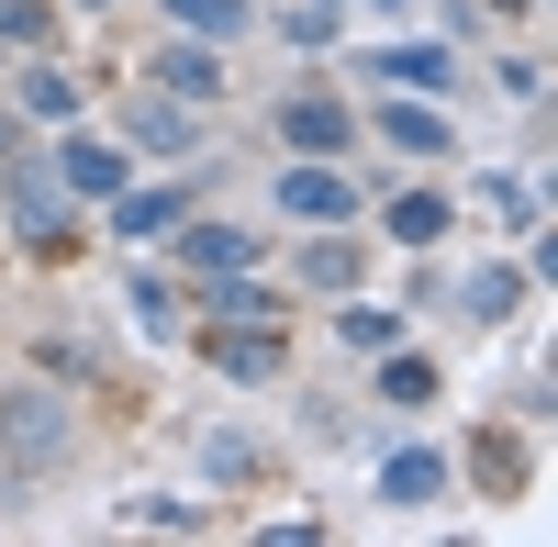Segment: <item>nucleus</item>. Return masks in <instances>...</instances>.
Listing matches in <instances>:
<instances>
[{"instance_id":"1","label":"nucleus","mask_w":558,"mask_h":547,"mask_svg":"<svg viewBox=\"0 0 558 547\" xmlns=\"http://www.w3.org/2000/svg\"><path fill=\"white\" fill-rule=\"evenodd\" d=\"M0 447H12V459H23V470H57V459H68V402L23 380L12 402H0Z\"/></svg>"},{"instance_id":"2","label":"nucleus","mask_w":558,"mask_h":547,"mask_svg":"<svg viewBox=\"0 0 558 547\" xmlns=\"http://www.w3.org/2000/svg\"><path fill=\"white\" fill-rule=\"evenodd\" d=\"M279 212H291V223H347V212H357V191H347V168L291 157V168H279Z\"/></svg>"},{"instance_id":"3","label":"nucleus","mask_w":558,"mask_h":547,"mask_svg":"<svg viewBox=\"0 0 558 547\" xmlns=\"http://www.w3.org/2000/svg\"><path fill=\"white\" fill-rule=\"evenodd\" d=\"M57 223H68V179L34 168V157H12V235L23 246H57Z\"/></svg>"},{"instance_id":"4","label":"nucleus","mask_w":558,"mask_h":547,"mask_svg":"<svg viewBox=\"0 0 558 547\" xmlns=\"http://www.w3.org/2000/svg\"><path fill=\"white\" fill-rule=\"evenodd\" d=\"M436 491H447V459H436V447H391V459H380V503H391V514H425Z\"/></svg>"},{"instance_id":"5","label":"nucleus","mask_w":558,"mask_h":547,"mask_svg":"<svg viewBox=\"0 0 558 547\" xmlns=\"http://www.w3.org/2000/svg\"><path fill=\"white\" fill-rule=\"evenodd\" d=\"M191 212V179H157V191H112V235H168Z\"/></svg>"},{"instance_id":"6","label":"nucleus","mask_w":558,"mask_h":547,"mask_svg":"<svg viewBox=\"0 0 558 547\" xmlns=\"http://www.w3.org/2000/svg\"><path fill=\"white\" fill-rule=\"evenodd\" d=\"M57 179H68V191H89V202H112V191H123V146L68 134V146H57Z\"/></svg>"},{"instance_id":"7","label":"nucleus","mask_w":558,"mask_h":547,"mask_svg":"<svg viewBox=\"0 0 558 547\" xmlns=\"http://www.w3.org/2000/svg\"><path fill=\"white\" fill-rule=\"evenodd\" d=\"M179 223H191V212H179ZM179 257H191L202 280H235V268L257 257V235H235V223H191V235H179Z\"/></svg>"},{"instance_id":"8","label":"nucleus","mask_w":558,"mask_h":547,"mask_svg":"<svg viewBox=\"0 0 558 547\" xmlns=\"http://www.w3.org/2000/svg\"><path fill=\"white\" fill-rule=\"evenodd\" d=\"M279 134H291L302 157H336V146H347V112L324 101V89H291V112H279Z\"/></svg>"},{"instance_id":"9","label":"nucleus","mask_w":558,"mask_h":547,"mask_svg":"<svg viewBox=\"0 0 558 547\" xmlns=\"http://www.w3.org/2000/svg\"><path fill=\"white\" fill-rule=\"evenodd\" d=\"M368 78H402V89H458V57H447V45H391V57H368Z\"/></svg>"},{"instance_id":"10","label":"nucleus","mask_w":558,"mask_h":547,"mask_svg":"<svg viewBox=\"0 0 558 547\" xmlns=\"http://www.w3.org/2000/svg\"><path fill=\"white\" fill-rule=\"evenodd\" d=\"M380 146H402V157H447V112L391 101V112H380Z\"/></svg>"},{"instance_id":"11","label":"nucleus","mask_w":558,"mask_h":547,"mask_svg":"<svg viewBox=\"0 0 558 547\" xmlns=\"http://www.w3.org/2000/svg\"><path fill=\"white\" fill-rule=\"evenodd\" d=\"M123 123L146 134L157 157H179V146H191V112H179V101H157V89H134V101H123Z\"/></svg>"},{"instance_id":"12","label":"nucleus","mask_w":558,"mask_h":547,"mask_svg":"<svg viewBox=\"0 0 558 547\" xmlns=\"http://www.w3.org/2000/svg\"><path fill=\"white\" fill-rule=\"evenodd\" d=\"M436 235H447V202L436 191H402L391 202V246H436Z\"/></svg>"},{"instance_id":"13","label":"nucleus","mask_w":558,"mask_h":547,"mask_svg":"<svg viewBox=\"0 0 558 547\" xmlns=\"http://www.w3.org/2000/svg\"><path fill=\"white\" fill-rule=\"evenodd\" d=\"M23 112L68 123V112H78V78H68V68H23Z\"/></svg>"},{"instance_id":"14","label":"nucleus","mask_w":558,"mask_h":547,"mask_svg":"<svg viewBox=\"0 0 558 547\" xmlns=\"http://www.w3.org/2000/svg\"><path fill=\"white\" fill-rule=\"evenodd\" d=\"M168 12H179V34H246V0H168Z\"/></svg>"},{"instance_id":"15","label":"nucleus","mask_w":558,"mask_h":547,"mask_svg":"<svg viewBox=\"0 0 558 547\" xmlns=\"http://www.w3.org/2000/svg\"><path fill=\"white\" fill-rule=\"evenodd\" d=\"M0 45H34L45 57V45H57V12H45V0H0Z\"/></svg>"},{"instance_id":"16","label":"nucleus","mask_w":558,"mask_h":547,"mask_svg":"<svg viewBox=\"0 0 558 547\" xmlns=\"http://www.w3.org/2000/svg\"><path fill=\"white\" fill-rule=\"evenodd\" d=\"M157 78H168V89H223V57H202V45H168Z\"/></svg>"},{"instance_id":"17","label":"nucleus","mask_w":558,"mask_h":547,"mask_svg":"<svg viewBox=\"0 0 558 547\" xmlns=\"http://www.w3.org/2000/svg\"><path fill=\"white\" fill-rule=\"evenodd\" d=\"M302 280H313V291H347V280H357V246H347V235H336V246H302Z\"/></svg>"},{"instance_id":"18","label":"nucleus","mask_w":558,"mask_h":547,"mask_svg":"<svg viewBox=\"0 0 558 547\" xmlns=\"http://www.w3.org/2000/svg\"><path fill=\"white\" fill-rule=\"evenodd\" d=\"M134 313H146V336H179V291L157 280V268H134Z\"/></svg>"},{"instance_id":"19","label":"nucleus","mask_w":558,"mask_h":547,"mask_svg":"<svg viewBox=\"0 0 558 547\" xmlns=\"http://www.w3.org/2000/svg\"><path fill=\"white\" fill-rule=\"evenodd\" d=\"M458 302H470V313H481V325H502V313H514V268H481V280H470V291H458Z\"/></svg>"},{"instance_id":"20","label":"nucleus","mask_w":558,"mask_h":547,"mask_svg":"<svg viewBox=\"0 0 558 547\" xmlns=\"http://www.w3.org/2000/svg\"><path fill=\"white\" fill-rule=\"evenodd\" d=\"M213 357H223V369H235V380H268V369H279V347H268V336H223Z\"/></svg>"},{"instance_id":"21","label":"nucleus","mask_w":558,"mask_h":547,"mask_svg":"<svg viewBox=\"0 0 558 547\" xmlns=\"http://www.w3.org/2000/svg\"><path fill=\"white\" fill-rule=\"evenodd\" d=\"M380 391H391V402H436V369H425V357H391Z\"/></svg>"},{"instance_id":"22","label":"nucleus","mask_w":558,"mask_h":547,"mask_svg":"<svg viewBox=\"0 0 558 547\" xmlns=\"http://www.w3.org/2000/svg\"><path fill=\"white\" fill-rule=\"evenodd\" d=\"M324 34H336V0H302V12H291V45H324Z\"/></svg>"},{"instance_id":"23","label":"nucleus","mask_w":558,"mask_h":547,"mask_svg":"<svg viewBox=\"0 0 558 547\" xmlns=\"http://www.w3.org/2000/svg\"><path fill=\"white\" fill-rule=\"evenodd\" d=\"M0 157H12V112H0Z\"/></svg>"},{"instance_id":"24","label":"nucleus","mask_w":558,"mask_h":547,"mask_svg":"<svg viewBox=\"0 0 558 547\" xmlns=\"http://www.w3.org/2000/svg\"><path fill=\"white\" fill-rule=\"evenodd\" d=\"M78 12H112V0H78Z\"/></svg>"}]
</instances>
